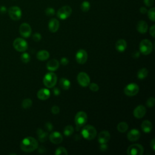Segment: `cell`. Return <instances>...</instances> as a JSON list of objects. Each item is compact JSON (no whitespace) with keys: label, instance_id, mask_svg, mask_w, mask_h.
Instances as JSON below:
<instances>
[{"label":"cell","instance_id":"cell-1","mask_svg":"<svg viewBox=\"0 0 155 155\" xmlns=\"http://www.w3.org/2000/svg\"><path fill=\"white\" fill-rule=\"evenodd\" d=\"M20 147L23 151L30 153L38 148V142L36 139L33 137H27L21 141Z\"/></svg>","mask_w":155,"mask_h":155},{"label":"cell","instance_id":"cell-2","mask_svg":"<svg viewBox=\"0 0 155 155\" xmlns=\"http://www.w3.org/2000/svg\"><path fill=\"white\" fill-rule=\"evenodd\" d=\"M81 134L84 139L90 140L95 138L97 134V131L93 126L87 125L82 128Z\"/></svg>","mask_w":155,"mask_h":155},{"label":"cell","instance_id":"cell-3","mask_svg":"<svg viewBox=\"0 0 155 155\" xmlns=\"http://www.w3.org/2000/svg\"><path fill=\"white\" fill-rule=\"evenodd\" d=\"M57 82V76L55 73L49 72L47 73L43 79V83L47 88H53L54 87Z\"/></svg>","mask_w":155,"mask_h":155},{"label":"cell","instance_id":"cell-4","mask_svg":"<svg viewBox=\"0 0 155 155\" xmlns=\"http://www.w3.org/2000/svg\"><path fill=\"white\" fill-rule=\"evenodd\" d=\"M140 52L143 55L150 54L153 50V44L148 39H143L139 44Z\"/></svg>","mask_w":155,"mask_h":155},{"label":"cell","instance_id":"cell-5","mask_svg":"<svg viewBox=\"0 0 155 155\" xmlns=\"http://www.w3.org/2000/svg\"><path fill=\"white\" fill-rule=\"evenodd\" d=\"M13 46L16 50L20 52L25 51L28 48V44L26 41L21 38H18L14 40Z\"/></svg>","mask_w":155,"mask_h":155},{"label":"cell","instance_id":"cell-6","mask_svg":"<svg viewBox=\"0 0 155 155\" xmlns=\"http://www.w3.org/2000/svg\"><path fill=\"white\" fill-rule=\"evenodd\" d=\"M7 12L10 18L13 21H18L21 18L22 11L18 6L10 7Z\"/></svg>","mask_w":155,"mask_h":155},{"label":"cell","instance_id":"cell-7","mask_svg":"<svg viewBox=\"0 0 155 155\" xmlns=\"http://www.w3.org/2000/svg\"><path fill=\"white\" fill-rule=\"evenodd\" d=\"M72 13V9L69 5H65L61 7L57 12L56 15L60 19L64 20L68 18Z\"/></svg>","mask_w":155,"mask_h":155},{"label":"cell","instance_id":"cell-8","mask_svg":"<svg viewBox=\"0 0 155 155\" xmlns=\"http://www.w3.org/2000/svg\"><path fill=\"white\" fill-rule=\"evenodd\" d=\"M127 152L128 155H142L143 153V148L142 145L135 143L129 146Z\"/></svg>","mask_w":155,"mask_h":155},{"label":"cell","instance_id":"cell-9","mask_svg":"<svg viewBox=\"0 0 155 155\" xmlns=\"http://www.w3.org/2000/svg\"><path fill=\"white\" fill-rule=\"evenodd\" d=\"M87 121V115L84 111H79L75 116L74 122L77 127H81L85 125Z\"/></svg>","mask_w":155,"mask_h":155},{"label":"cell","instance_id":"cell-10","mask_svg":"<svg viewBox=\"0 0 155 155\" xmlns=\"http://www.w3.org/2000/svg\"><path fill=\"white\" fill-rule=\"evenodd\" d=\"M139 91V86L134 83L128 84L124 88V93L128 96H134L137 94Z\"/></svg>","mask_w":155,"mask_h":155},{"label":"cell","instance_id":"cell-11","mask_svg":"<svg viewBox=\"0 0 155 155\" xmlns=\"http://www.w3.org/2000/svg\"><path fill=\"white\" fill-rule=\"evenodd\" d=\"M77 80L79 85L83 87L89 85L90 79L89 76L85 72H80L77 76Z\"/></svg>","mask_w":155,"mask_h":155},{"label":"cell","instance_id":"cell-12","mask_svg":"<svg viewBox=\"0 0 155 155\" xmlns=\"http://www.w3.org/2000/svg\"><path fill=\"white\" fill-rule=\"evenodd\" d=\"M19 33L20 35L24 38H28L31 33V28L30 25L27 23H22L19 26Z\"/></svg>","mask_w":155,"mask_h":155},{"label":"cell","instance_id":"cell-13","mask_svg":"<svg viewBox=\"0 0 155 155\" xmlns=\"http://www.w3.org/2000/svg\"><path fill=\"white\" fill-rule=\"evenodd\" d=\"M88 58V54L85 50L81 49L76 54V60L79 64H84L86 62Z\"/></svg>","mask_w":155,"mask_h":155},{"label":"cell","instance_id":"cell-14","mask_svg":"<svg viewBox=\"0 0 155 155\" xmlns=\"http://www.w3.org/2000/svg\"><path fill=\"white\" fill-rule=\"evenodd\" d=\"M146 113V108L142 105H139L136 107L133 111V115L136 118H142Z\"/></svg>","mask_w":155,"mask_h":155},{"label":"cell","instance_id":"cell-15","mask_svg":"<svg viewBox=\"0 0 155 155\" xmlns=\"http://www.w3.org/2000/svg\"><path fill=\"white\" fill-rule=\"evenodd\" d=\"M49 139L51 142L54 144H59L62 142L63 140V137L62 134L57 131H54L50 134L49 136Z\"/></svg>","mask_w":155,"mask_h":155},{"label":"cell","instance_id":"cell-16","mask_svg":"<svg viewBox=\"0 0 155 155\" xmlns=\"http://www.w3.org/2000/svg\"><path fill=\"white\" fill-rule=\"evenodd\" d=\"M140 137V133L137 129L131 130L127 134V138L130 141L134 142L137 140Z\"/></svg>","mask_w":155,"mask_h":155},{"label":"cell","instance_id":"cell-17","mask_svg":"<svg viewBox=\"0 0 155 155\" xmlns=\"http://www.w3.org/2000/svg\"><path fill=\"white\" fill-rule=\"evenodd\" d=\"M110 139V134L108 131L104 130L98 135V141L100 143H106Z\"/></svg>","mask_w":155,"mask_h":155},{"label":"cell","instance_id":"cell-18","mask_svg":"<svg viewBox=\"0 0 155 155\" xmlns=\"http://www.w3.org/2000/svg\"><path fill=\"white\" fill-rule=\"evenodd\" d=\"M48 27L49 30L52 32L54 33L58 31L59 27V22L56 18L51 19L48 24Z\"/></svg>","mask_w":155,"mask_h":155},{"label":"cell","instance_id":"cell-19","mask_svg":"<svg viewBox=\"0 0 155 155\" xmlns=\"http://www.w3.org/2000/svg\"><path fill=\"white\" fill-rule=\"evenodd\" d=\"M50 96V91L48 89L42 88L37 93V97L41 100H46L49 98Z\"/></svg>","mask_w":155,"mask_h":155},{"label":"cell","instance_id":"cell-20","mask_svg":"<svg viewBox=\"0 0 155 155\" xmlns=\"http://www.w3.org/2000/svg\"><path fill=\"white\" fill-rule=\"evenodd\" d=\"M47 68L49 71H54L56 70L59 66V63L56 59H51L47 63Z\"/></svg>","mask_w":155,"mask_h":155},{"label":"cell","instance_id":"cell-21","mask_svg":"<svg viewBox=\"0 0 155 155\" xmlns=\"http://www.w3.org/2000/svg\"><path fill=\"white\" fill-rule=\"evenodd\" d=\"M137 30L142 34H144L147 31L148 24L144 21H139L136 25Z\"/></svg>","mask_w":155,"mask_h":155},{"label":"cell","instance_id":"cell-22","mask_svg":"<svg viewBox=\"0 0 155 155\" xmlns=\"http://www.w3.org/2000/svg\"><path fill=\"white\" fill-rule=\"evenodd\" d=\"M115 47L119 52H123L127 48V42L123 39H119L116 42Z\"/></svg>","mask_w":155,"mask_h":155},{"label":"cell","instance_id":"cell-23","mask_svg":"<svg viewBox=\"0 0 155 155\" xmlns=\"http://www.w3.org/2000/svg\"><path fill=\"white\" fill-rule=\"evenodd\" d=\"M152 124L151 122L148 120H145L142 122L141 124V128L142 130V131L144 133H148L151 132V130H152Z\"/></svg>","mask_w":155,"mask_h":155},{"label":"cell","instance_id":"cell-24","mask_svg":"<svg viewBox=\"0 0 155 155\" xmlns=\"http://www.w3.org/2000/svg\"><path fill=\"white\" fill-rule=\"evenodd\" d=\"M50 56L49 52L46 50H41L37 53L36 58L38 60L45 61L47 60Z\"/></svg>","mask_w":155,"mask_h":155},{"label":"cell","instance_id":"cell-25","mask_svg":"<svg viewBox=\"0 0 155 155\" xmlns=\"http://www.w3.org/2000/svg\"><path fill=\"white\" fill-rule=\"evenodd\" d=\"M59 85L62 89L67 90L70 88L71 83L68 79L64 78H62L59 80Z\"/></svg>","mask_w":155,"mask_h":155},{"label":"cell","instance_id":"cell-26","mask_svg":"<svg viewBox=\"0 0 155 155\" xmlns=\"http://www.w3.org/2000/svg\"><path fill=\"white\" fill-rule=\"evenodd\" d=\"M37 134L38 136L39 140L41 142H44L47 139V137H48L47 133L42 131L41 128H38L37 130Z\"/></svg>","mask_w":155,"mask_h":155},{"label":"cell","instance_id":"cell-27","mask_svg":"<svg viewBox=\"0 0 155 155\" xmlns=\"http://www.w3.org/2000/svg\"><path fill=\"white\" fill-rule=\"evenodd\" d=\"M128 128V125L125 122H121L119 123L117 126V129L118 131H119L120 133H124L127 131Z\"/></svg>","mask_w":155,"mask_h":155},{"label":"cell","instance_id":"cell-28","mask_svg":"<svg viewBox=\"0 0 155 155\" xmlns=\"http://www.w3.org/2000/svg\"><path fill=\"white\" fill-rule=\"evenodd\" d=\"M148 70L146 68H142L137 72V78L139 79H143L148 75Z\"/></svg>","mask_w":155,"mask_h":155},{"label":"cell","instance_id":"cell-29","mask_svg":"<svg viewBox=\"0 0 155 155\" xmlns=\"http://www.w3.org/2000/svg\"><path fill=\"white\" fill-rule=\"evenodd\" d=\"M73 131H74V128H73V126L71 125H67L64 128V134L66 136H70L73 134Z\"/></svg>","mask_w":155,"mask_h":155},{"label":"cell","instance_id":"cell-30","mask_svg":"<svg viewBox=\"0 0 155 155\" xmlns=\"http://www.w3.org/2000/svg\"><path fill=\"white\" fill-rule=\"evenodd\" d=\"M90 8V4L87 1H83L81 4V9L84 12H87Z\"/></svg>","mask_w":155,"mask_h":155},{"label":"cell","instance_id":"cell-31","mask_svg":"<svg viewBox=\"0 0 155 155\" xmlns=\"http://www.w3.org/2000/svg\"><path fill=\"white\" fill-rule=\"evenodd\" d=\"M32 105V101L30 99H25L22 102V107L25 109L29 108Z\"/></svg>","mask_w":155,"mask_h":155},{"label":"cell","instance_id":"cell-32","mask_svg":"<svg viewBox=\"0 0 155 155\" xmlns=\"http://www.w3.org/2000/svg\"><path fill=\"white\" fill-rule=\"evenodd\" d=\"M21 60L22 62L27 64L30 61V56L28 53L24 52L21 55Z\"/></svg>","mask_w":155,"mask_h":155},{"label":"cell","instance_id":"cell-33","mask_svg":"<svg viewBox=\"0 0 155 155\" xmlns=\"http://www.w3.org/2000/svg\"><path fill=\"white\" fill-rule=\"evenodd\" d=\"M55 154L56 155H67L68 154V152L64 147H60L56 150Z\"/></svg>","mask_w":155,"mask_h":155},{"label":"cell","instance_id":"cell-34","mask_svg":"<svg viewBox=\"0 0 155 155\" xmlns=\"http://www.w3.org/2000/svg\"><path fill=\"white\" fill-rule=\"evenodd\" d=\"M147 13L148 18L154 22L155 21V8L154 7L151 8L148 11H147Z\"/></svg>","mask_w":155,"mask_h":155},{"label":"cell","instance_id":"cell-35","mask_svg":"<svg viewBox=\"0 0 155 155\" xmlns=\"http://www.w3.org/2000/svg\"><path fill=\"white\" fill-rule=\"evenodd\" d=\"M45 15L48 16H53L55 14V10L53 8L51 7H47L45 10Z\"/></svg>","mask_w":155,"mask_h":155},{"label":"cell","instance_id":"cell-36","mask_svg":"<svg viewBox=\"0 0 155 155\" xmlns=\"http://www.w3.org/2000/svg\"><path fill=\"white\" fill-rule=\"evenodd\" d=\"M154 102H155V99L153 97H151L150 98H148V99L147 101L146 102V105L148 107L151 108L154 106Z\"/></svg>","mask_w":155,"mask_h":155},{"label":"cell","instance_id":"cell-37","mask_svg":"<svg viewBox=\"0 0 155 155\" xmlns=\"http://www.w3.org/2000/svg\"><path fill=\"white\" fill-rule=\"evenodd\" d=\"M90 86V89L92 91H94V92H96V91H97L99 90V86L97 84H95V83H91L90 84H89Z\"/></svg>","mask_w":155,"mask_h":155},{"label":"cell","instance_id":"cell-38","mask_svg":"<svg viewBox=\"0 0 155 155\" xmlns=\"http://www.w3.org/2000/svg\"><path fill=\"white\" fill-rule=\"evenodd\" d=\"M42 38V36L41 35L40 33H35L33 35V39L35 41V42H38L39 41H41Z\"/></svg>","mask_w":155,"mask_h":155},{"label":"cell","instance_id":"cell-39","mask_svg":"<svg viewBox=\"0 0 155 155\" xmlns=\"http://www.w3.org/2000/svg\"><path fill=\"white\" fill-rule=\"evenodd\" d=\"M59 111H60V109H59V107H58L56 105H54L51 108V113L54 114H56L59 113Z\"/></svg>","mask_w":155,"mask_h":155},{"label":"cell","instance_id":"cell-40","mask_svg":"<svg viewBox=\"0 0 155 155\" xmlns=\"http://www.w3.org/2000/svg\"><path fill=\"white\" fill-rule=\"evenodd\" d=\"M143 3L147 7H151L154 4V0H143Z\"/></svg>","mask_w":155,"mask_h":155},{"label":"cell","instance_id":"cell-41","mask_svg":"<svg viewBox=\"0 0 155 155\" xmlns=\"http://www.w3.org/2000/svg\"><path fill=\"white\" fill-rule=\"evenodd\" d=\"M150 34L151 35L153 38L155 36V25H153L150 28Z\"/></svg>","mask_w":155,"mask_h":155},{"label":"cell","instance_id":"cell-42","mask_svg":"<svg viewBox=\"0 0 155 155\" xmlns=\"http://www.w3.org/2000/svg\"><path fill=\"white\" fill-rule=\"evenodd\" d=\"M68 62H69L68 59L67 58H65V57H63L61 59V64L62 65H67L68 64Z\"/></svg>","mask_w":155,"mask_h":155},{"label":"cell","instance_id":"cell-43","mask_svg":"<svg viewBox=\"0 0 155 155\" xmlns=\"http://www.w3.org/2000/svg\"><path fill=\"white\" fill-rule=\"evenodd\" d=\"M108 150V146L106 143H101L100 150L101 151H106Z\"/></svg>","mask_w":155,"mask_h":155},{"label":"cell","instance_id":"cell-44","mask_svg":"<svg viewBox=\"0 0 155 155\" xmlns=\"http://www.w3.org/2000/svg\"><path fill=\"white\" fill-rule=\"evenodd\" d=\"M45 128L48 131H51L53 129V125L50 122H47L45 124Z\"/></svg>","mask_w":155,"mask_h":155},{"label":"cell","instance_id":"cell-45","mask_svg":"<svg viewBox=\"0 0 155 155\" xmlns=\"http://www.w3.org/2000/svg\"><path fill=\"white\" fill-rule=\"evenodd\" d=\"M7 11V8L4 6V5H2V6H0V13L1 14H5L6 13Z\"/></svg>","mask_w":155,"mask_h":155},{"label":"cell","instance_id":"cell-46","mask_svg":"<svg viewBox=\"0 0 155 155\" xmlns=\"http://www.w3.org/2000/svg\"><path fill=\"white\" fill-rule=\"evenodd\" d=\"M53 94L55 95V96H58L60 94V90L58 88H56V87H54L53 90Z\"/></svg>","mask_w":155,"mask_h":155},{"label":"cell","instance_id":"cell-47","mask_svg":"<svg viewBox=\"0 0 155 155\" xmlns=\"http://www.w3.org/2000/svg\"><path fill=\"white\" fill-rule=\"evenodd\" d=\"M131 55H132V57L133 58H135V59L137 58H139V56L140 55V52L137 51H134L133 52Z\"/></svg>","mask_w":155,"mask_h":155},{"label":"cell","instance_id":"cell-48","mask_svg":"<svg viewBox=\"0 0 155 155\" xmlns=\"http://www.w3.org/2000/svg\"><path fill=\"white\" fill-rule=\"evenodd\" d=\"M150 147L152 148V150L154 151L155 150V139H153L150 142Z\"/></svg>","mask_w":155,"mask_h":155},{"label":"cell","instance_id":"cell-49","mask_svg":"<svg viewBox=\"0 0 155 155\" xmlns=\"http://www.w3.org/2000/svg\"><path fill=\"white\" fill-rule=\"evenodd\" d=\"M139 12L142 14H145L147 12V9L144 7H142L139 8Z\"/></svg>","mask_w":155,"mask_h":155}]
</instances>
